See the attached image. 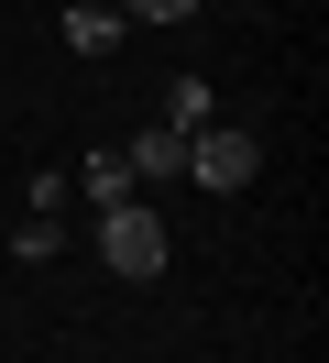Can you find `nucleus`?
Listing matches in <instances>:
<instances>
[{"label":"nucleus","instance_id":"obj_1","mask_svg":"<svg viewBox=\"0 0 329 363\" xmlns=\"http://www.w3.org/2000/svg\"><path fill=\"white\" fill-rule=\"evenodd\" d=\"M187 177L209 187V199L253 187L263 177V133H253V121H197V133H187Z\"/></svg>","mask_w":329,"mask_h":363},{"label":"nucleus","instance_id":"obj_2","mask_svg":"<svg viewBox=\"0 0 329 363\" xmlns=\"http://www.w3.org/2000/svg\"><path fill=\"white\" fill-rule=\"evenodd\" d=\"M165 253H175V242H165V220H154L143 199H110V209H99V264H110V275L154 286V275H165Z\"/></svg>","mask_w":329,"mask_h":363},{"label":"nucleus","instance_id":"obj_3","mask_svg":"<svg viewBox=\"0 0 329 363\" xmlns=\"http://www.w3.org/2000/svg\"><path fill=\"white\" fill-rule=\"evenodd\" d=\"M121 165H132V177H187V133H175V121H143Z\"/></svg>","mask_w":329,"mask_h":363},{"label":"nucleus","instance_id":"obj_4","mask_svg":"<svg viewBox=\"0 0 329 363\" xmlns=\"http://www.w3.org/2000/svg\"><path fill=\"white\" fill-rule=\"evenodd\" d=\"M121 45V11H110V0H77V11H66V55H110Z\"/></svg>","mask_w":329,"mask_h":363},{"label":"nucleus","instance_id":"obj_5","mask_svg":"<svg viewBox=\"0 0 329 363\" xmlns=\"http://www.w3.org/2000/svg\"><path fill=\"white\" fill-rule=\"evenodd\" d=\"M77 187H88V199H99V209H110V199H132V165H121V155H110V143H99V155H88V165H77Z\"/></svg>","mask_w":329,"mask_h":363},{"label":"nucleus","instance_id":"obj_6","mask_svg":"<svg viewBox=\"0 0 329 363\" xmlns=\"http://www.w3.org/2000/svg\"><path fill=\"white\" fill-rule=\"evenodd\" d=\"M55 242H66V231H55V209H33V220L11 231V264H55Z\"/></svg>","mask_w":329,"mask_h":363},{"label":"nucleus","instance_id":"obj_7","mask_svg":"<svg viewBox=\"0 0 329 363\" xmlns=\"http://www.w3.org/2000/svg\"><path fill=\"white\" fill-rule=\"evenodd\" d=\"M165 121L197 133V121H209V77H165Z\"/></svg>","mask_w":329,"mask_h":363},{"label":"nucleus","instance_id":"obj_8","mask_svg":"<svg viewBox=\"0 0 329 363\" xmlns=\"http://www.w3.org/2000/svg\"><path fill=\"white\" fill-rule=\"evenodd\" d=\"M110 11H121V23H187L197 0H110Z\"/></svg>","mask_w":329,"mask_h":363}]
</instances>
